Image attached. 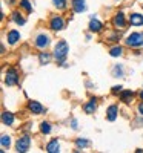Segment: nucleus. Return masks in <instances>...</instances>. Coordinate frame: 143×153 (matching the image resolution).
Returning <instances> with one entry per match:
<instances>
[{
  "label": "nucleus",
  "mask_w": 143,
  "mask_h": 153,
  "mask_svg": "<svg viewBox=\"0 0 143 153\" xmlns=\"http://www.w3.org/2000/svg\"><path fill=\"white\" fill-rule=\"evenodd\" d=\"M68 52H69L68 43L65 42V40H60V42L56 45V48H54V58H56L59 63H63L65 60H66Z\"/></svg>",
  "instance_id": "obj_1"
},
{
  "label": "nucleus",
  "mask_w": 143,
  "mask_h": 153,
  "mask_svg": "<svg viewBox=\"0 0 143 153\" xmlns=\"http://www.w3.org/2000/svg\"><path fill=\"white\" fill-rule=\"evenodd\" d=\"M126 45H128L129 48H140V46H143V34H140V32H132L131 35H128Z\"/></svg>",
  "instance_id": "obj_2"
},
{
  "label": "nucleus",
  "mask_w": 143,
  "mask_h": 153,
  "mask_svg": "<svg viewBox=\"0 0 143 153\" xmlns=\"http://www.w3.org/2000/svg\"><path fill=\"white\" fill-rule=\"evenodd\" d=\"M29 146H31V138H29L28 135H25V136L19 138V139H17V143H16V149H17V152H19V153H25V152H28Z\"/></svg>",
  "instance_id": "obj_3"
},
{
  "label": "nucleus",
  "mask_w": 143,
  "mask_h": 153,
  "mask_svg": "<svg viewBox=\"0 0 143 153\" xmlns=\"http://www.w3.org/2000/svg\"><path fill=\"white\" fill-rule=\"evenodd\" d=\"M5 83L6 86H16L19 83V74L16 69H8L6 71V75H5Z\"/></svg>",
  "instance_id": "obj_4"
},
{
  "label": "nucleus",
  "mask_w": 143,
  "mask_h": 153,
  "mask_svg": "<svg viewBox=\"0 0 143 153\" xmlns=\"http://www.w3.org/2000/svg\"><path fill=\"white\" fill-rule=\"evenodd\" d=\"M49 45V35L48 34H38L35 37V46L38 49H45Z\"/></svg>",
  "instance_id": "obj_5"
},
{
  "label": "nucleus",
  "mask_w": 143,
  "mask_h": 153,
  "mask_svg": "<svg viewBox=\"0 0 143 153\" xmlns=\"http://www.w3.org/2000/svg\"><path fill=\"white\" fill-rule=\"evenodd\" d=\"M112 25H114V28H117V29H123V28H125L126 20H125L123 12H117V14L114 16V19H112Z\"/></svg>",
  "instance_id": "obj_6"
},
{
  "label": "nucleus",
  "mask_w": 143,
  "mask_h": 153,
  "mask_svg": "<svg viewBox=\"0 0 143 153\" xmlns=\"http://www.w3.org/2000/svg\"><path fill=\"white\" fill-rule=\"evenodd\" d=\"M49 26H51V29H54V31H62L65 28V20L62 17H59V16L53 17L51 22H49Z\"/></svg>",
  "instance_id": "obj_7"
},
{
  "label": "nucleus",
  "mask_w": 143,
  "mask_h": 153,
  "mask_svg": "<svg viewBox=\"0 0 143 153\" xmlns=\"http://www.w3.org/2000/svg\"><path fill=\"white\" fill-rule=\"evenodd\" d=\"M28 110L32 112L34 115H40V113L45 112L43 106L40 103H37V101H29V103H28Z\"/></svg>",
  "instance_id": "obj_8"
},
{
  "label": "nucleus",
  "mask_w": 143,
  "mask_h": 153,
  "mask_svg": "<svg viewBox=\"0 0 143 153\" xmlns=\"http://www.w3.org/2000/svg\"><path fill=\"white\" fill-rule=\"evenodd\" d=\"M8 43L9 45H16L19 40H20V32L19 31H16V29H12V31H9L8 32Z\"/></svg>",
  "instance_id": "obj_9"
},
{
  "label": "nucleus",
  "mask_w": 143,
  "mask_h": 153,
  "mask_svg": "<svg viewBox=\"0 0 143 153\" xmlns=\"http://www.w3.org/2000/svg\"><path fill=\"white\" fill-rule=\"evenodd\" d=\"M102 28H103V25L97 19H91V22H89V31L91 32H100Z\"/></svg>",
  "instance_id": "obj_10"
},
{
  "label": "nucleus",
  "mask_w": 143,
  "mask_h": 153,
  "mask_svg": "<svg viewBox=\"0 0 143 153\" xmlns=\"http://www.w3.org/2000/svg\"><path fill=\"white\" fill-rule=\"evenodd\" d=\"M46 152H49V153H57V152H60V144H59L57 139H53V141L48 143Z\"/></svg>",
  "instance_id": "obj_11"
},
{
  "label": "nucleus",
  "mask_w": 143,
  "mask_h": 153,
  "mask_svg": "<svg viewBox=\"0 0 143 153\" xmlns=\"http://www.w3.org/2000/svg\"><path fill=\"white\" fill-rule=\"evenodd\" d=\"M83 109H85V112L89 113V115H91V113H94L96 109H97V100H96V98H91V100H89V103L85 104Z\"/></svg>",
  "instance_id": "obj_12"
},
{
  "label": "nucleus",
  "mask_w": 143,
  "mask_h": 153,
  "mask_svg": "<svg viewBox=\"0 0 143 153\" xmlns=\"http://www.w3.org/2000/svg\"><path fill=\"white\" fill-rule=\"evenodd\" d=\"M129 23H131L132 26H141V25H143V16L131 14V17H129Z\"/></svg>",
  "instance_id": "obj_13"
},
{
  "label": "nucleus",
  "mask_w": 143,
  "mask_h": 153,
  "mask_svg": "<svg viewBox=\"0 0 143 153\" xmlns=\"http://www.w3.org/2000/svg\"><path fill=\"white\" fill-rule=\"evenodd\" d=\"M117 112H119L117 106H109V107H108V110H106V118H108V121H115Z\"/></svg>",
  "instance_id": "obj_14"
},
{
  "label": "nucleus",
  "mask_w": 143,
  "mask_h": 153,
  "mask_svg": "<svg viewBox=\"0 0 143 153\" xmlns=\"http://www.w3.org/2000/svg\"><path fill=\"white\" fill-rule=\"evenodd\" d=\"M2 123H3V126H12V123H14V115L9 112H3L2 113Z\"/></svg>",
  "instance_id": "obj_15"
},
{
  "label": "nucleus",
  "mask_w": 143,
  "mask_h": 153,
  "mask_svg": "<svg viewBox=\"0 0 143 153\" xmlns=\"http://www.w3.org/2000/svg\"><path fill=\"white\" fill-rule=\"evenodd\" d=\"M72 8H74L75 12H83L86 9L85 0H72Z\"/></svg>",
  "instance_id": "obj_16"
},
{
  "label": "nucleus",
  "mask_w": 143,
  "mask_h": 153,
  "mask_svg": "<svg viewBox=\"0 0 143 153\" xmlns=\"http://www.w3.org/2000/svg\"><path fill=\"white\" fill-rule=\"evenodd\" d=\"M132 97H134V92H132V91H125V92H122V101H123V103H131Z\"/></svg>",
  "instance_id": "obj_17"
},
{
  "label": "nucleus",
  "mask_w": 143,
  "mask_h": 153,
  "mask_svg": "<svg viewBox=\"0 0 143 153\" xmlns=\"http://www.w3.org/2000/svg\"><path fill=\"white\" fill-rule=\"evenodd\" d=\"M112 75L117 76V78H122L123 76V66L122 65H115L114 69H112Z\"/></svg>",
  "instance_id": "obj_18"
},
{
  "label": "nucleus",
  "mask_w": 143,
  "mask_h": 153,
  "mask_svg": "<svg viewBox=\"0 0 143 153\" xmlns=\"http://www.w3.org/2000/svg\"><path fill=\"white\" fill-rule=\"evenodd\" d=\"M12 20H14L17 25H19V26H22V25H25V19L20 16V12H12Z\"/></svg>",
  "instance_id": "obj_19"
},
{
  "label": "nucleus",
  "mask_w": 143,
  "mask_h": 153,
  "mask_svg": "<svg viewBox=\"0 0 143 153\" xmlns=\"http://www.w3.org/2000/svg\"><path fill=\"white\" fill-rule=\"evenodd\" d=\"M0 144H2V149H8V147L11 146V136H8V135H2Z\"/></svg>",
  "instance_id": "obj_20"
},
{
  "label": "nucleus",
  "mask_w": 143,
  "mask_h": 153,
  "mask_svg": "<svg viewBox=\"0 0 143 153\" xmlns=\"http://www.w3.org/2000/svg\"><path fill=\"white\" fill-rule=\"evenodd\" d=\"M88 146H89L88 139H83V138H82V139H75V147L79 149V150H80V149H85V147H88Z\"/></svg>",
  "instance_id": "obj_21"
},
{
  "label": "nucleus",
  "mask_w": 143,
  "mask_h": 153,
  "mask_svg": "<svg viewBox=\"0 0 143 153\" xmlns=\"http://www.w3.org/2000/svg\"><path fill=\"white\" fill-rule=\"evenodd\" d=\"M38 60H40L42 65H48L49 60H51V55L48 52H40V55H38Z\"/></svg>",
  "instance_id": "obj_22"
},
{
  "label": "nucleus",
  "mask_w": 143,
  "mask_h": 153,
  "mask_svg": "<svg viewBox=\"0 0 143 153\" xmlns=\"http://www.w3.org/2000/svg\"><path fill=\"white\" fill-rule=\"evenodd\" d=\"M40 132H42L43 135H48V133L51 132V124L46 123V121H43V123L40 124Z\"/></svg>",
  "instance_id": "obj_23"
},
{
  "label": "nucleus",
  "mask_w": 143,
  "mask_h": 153,
  "mask_svg": "<svg viewBox=\"0 0 143 153\" xmlns=\"http://www.w3.org/2000/svg\"><path fill=\"white\" fill-rule=\"evenodd\" d=\"M109 55H111V57H120V55H122V48H120V46H114V48L109 51Z\"/></svg>",
  "instance_id": "obj_24"
},
{
  "label": "nucleus",
  "mask_w": 143,
  "mask_h": 153,
  "mask_svg": "<svg viewBox=\"0 0 143 153\" xmlns=\"http://www.w3.org/2000/svg\"><path fill=\"white\" fill-rule=\"evenodd\" d=\"M20 6L26 11V12H31V11H32V6H31V3H29V0H20Z\"/></svg>",
  "instance_id": "obj_25"
},
{
  "label": "nucleus",
  "mask_w": 143,
  "mask_h": 153,
  "mask_svg": "<svg viewBox=\"0 0 143 153\" xmlns=\"http://www.w3.org/2000/svg\"><path fill=\"white\" fill-rule=\"evenodd\" d=\"M54 5L59 8V9H63L65 6H66V0H53Z\"/></svg>",
  "instance_id": "obj_26"
},
{
  "label": "nucleus",
  "mask_w": 143,
  "mask_h": 153,
  "mask_svg": "<svg viewBox=\"0 0 143 153\" xmlns=\"http://www.w3.org/2000/svg\"><path fill=\"white\" fill-rule=\"evenodd\" d=\"M122 91V86H114L112 87V94H119Z\"/></svg>",
  "instance_id": "obj_27"
},
{
  "label": "nucleus",
  "mask_w": 143,
  "mask_h": 153,
  "mask_svg": "<svg viewBox=\"0 0 143 153\" xmlns=\"http://www.w3.org/2000/svg\"><path fill=\"white\" fill-rule=\"evenodd\" d=\"M71 127H72L74 130L79 129V126H77V120H72V121H71Z\"/></svg>",
  "instance_id": "obj_28"
},
{
  "label": "nucleus",
  "mask_w": 143,
  "mask_h": 153,
  "mask_svg": "<svg viewBox=\"0 0 143 153\" xmlns=\"http://www.w3.org/2000/svg\"><path fill=\"white\" fill-rule=\"evenodd\" d=\"M138 112H140V115H143V103L138 104Z\"/></svg>",
  "instance_id": "obj_29"
},
{
  "label": "nucleus",
  "mask_w": 143,
  "mask_h": 153,
  "mask_svg": "<svg viewBox=\"0 0 143 153\" xmlns=\"http://www.w3.org/2000/svg\"><path fill=\"white\" fill-rule=\"evenodd\" d=\"M140 98H141V100H143V91H141V92H140Z\"/></svg>",
  "instance_id": "obj_30"
}]
</instances>
